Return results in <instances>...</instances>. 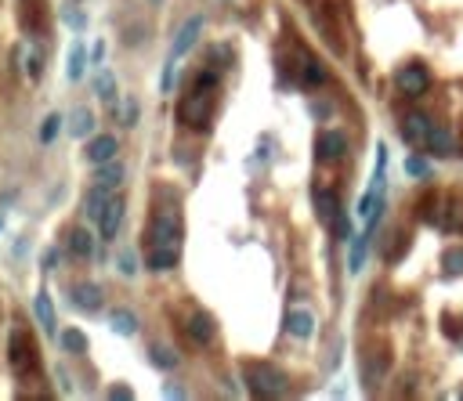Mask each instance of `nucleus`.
<instances>
[{
	"mask_svg": "<svg viewBox=\"0 0 463 401\" xmlns=\"http://www.w3.org/2000/svg\"><path fill=\"white\" fill-rule=\"evenodd\" d=\"M246 384L254 398H283L290 391V379L283 369L268 365V362H250L246 365Z\"/></svg>",
	"mask_w": 463,
	"mask_h": 401,
	"instance_id": "obj_1",
	"label": "nucleus"
},
{
	"mask_svg": "<svg viewBox=\"0 0 463 401\" xmlns=\"http://www.w3.org/2000/svg\"><path fill=\"white\" fill-rule=\"evenodd\" d=\"M8 362H11V369H15L18 376L36 372L40 354H36L33 336H26V333H11V344H8Z\"/></svg>",
	"mask_w": 463,
	"mask_h": 401,
	"instance_id": "obj_2",
	"label": "nucleus"
},
{
	"mask_svg": "<svg viewBox=\"0 0 463 401\" xmlns=\"http://www.w3.org/2000/svg\"><path fill=\"white\" fill-rule=\"evenodd\" d=\"M149 239H152V246H159V249H178V246H181V221H178L174 210H156Z\"/></svg>",
	"mask_w": 463,
	"mask_h": 401,
	"instance_id": "obj_3",
	"label": "nucleus"
},
{
	"mask_svg": "<svg viewBox=\"0 0 463 401\" xmlns=\"http://www.w3.org/2000/svg\"><path fill=\"white\" fill-rule=\"evenodd\" d=\"M394 83H398V91H402L406 98H420L431 87V73L424 66H402L394 73Z\"/></svg>",
	"mask_w": 463,
	"mask_h": 401,
	"instance_id": "obj_4",
	"label": "nucleus"
},
{
	"mask_svg": "<svg viewBox=\"0 0 463 401\" xmlns=\"http://www.w3.org/2000/svg\"><path fill=\"white\" fill-rule=\"evenodd\" d=\"M203 15H192V18H188V22L178 29V36H174V48H171V58L174 61H181L188 51H192L196 44H199V36H203Z\"/></svg>",
	"mask_w": 463,
	"mask_h": 401,
	"instance_id": "obj_5",
	"label": "nucleus"
},
{
	"mask_svg": "<svg viewBox=\"0 0 463 401\" xmlns=\"http://www.w3.org/2000/svg\"><path fill=\"white\" fill-rule=\"evenodd\" d=\"M431 131H434V123H431L424 112H409V116L402 119V138L413 145V149H427Z\"/></svg>",
	"mask_w": 463,
	"mask_h": 401,
	"instance_id": "obj_6",
	"label": "nucleus"
},
{
	"mask_svg": "<svg viewBox=\"0 0 463 401\" xmlns=\"http://www.w3.org/2000/svg\"><path fill=\"white\" fill-rule=\"evenodd\" d=\"M348 152V138L341 131H322L319 141H315V156H319V163H341Z\"/></svg>",
	"mask_w": 463,
	"mask_h": 401,
	"instance_id": "obj_7",
	"label": "nucleus"
},
{
	"mask_svg": "<svg viewBox=\"0 0 463 401\" xmlns=\"http://www.w3.org/2000/svg\"><path fill=\"white\" fill-rule=\"evenodd\" d=\"M206 112H210V91L192 87V94L181 101V123H188V126H203Z\"/></svg>",
	"mask_w": 463,
	"mask_h": 401,
	"instance_id": "obj_8",
	"label": "nucleus"
},
{
	"mask_svg": "<svg viewBox=\"0 0 463 401\" xmlns=\"http://www.w3.org/2000/svg\"><path fill=\"white\" fill-rule=\"evenodd\" d=\"M120 224H123V199H120V196H113V199H109V206H105V210H101V217H98L101 239H105V242H116Z\"/></svg>",
	"mask_w": 463,
	"mask_h": 401,
	"instance_id": "obj_9",
	"label": "nucleus"
},
{
	"mask_svg": "<svg viewBox=\"0 0 463 401\" xmlns=\"http://www.w3.org/2000/svg\"><path fill=\"white\" fill-rule=\"evenodd\" d=\"M116 152H120V145H116V138L113 134H98V138H91L87 141V163H109V159H116Z\"/></svg>",
	"mask_w": 463,
	"mask_h": 401,
	"instance_id": "obj_10",
	"label": "nucleus"
},
{
	"mask_svg": "<svg viewBox=\"0 0 463 401\" xmlns=\"http://www.w3.org/2000/svg\"><path fill=\"white\" fill-rule=\"evenodd\" d=\"M109 199H113V188H105V184H91V192L83 196V214H87L91 221H98V217H101V210L109 206Z\"/></svg>",
	"mask_w": 463,
	"mask_h": 401,
	"instance_id": "obj_11",
	"label": "nucleus"
},
{
	"mask_svg": "<svg viewBox=\"0 0 463 401\" xmlns=\"http://www.w3.org/2000/svg\"><path fill=\"white\" fill-rule=\"evenodd\" d=\"M286 333L297 336V340H311V336H315V319H311V311H290V314H286Z\"/></svg>",
	"mask_w": 463,
	"mask_h": 401,
	"instance_id": "obj_12",
	"label": "nucleus"
},
{
	"mask_svg": "<svg viewBox=\"0 0 463 401\" xmlns=\"http://www.w3.org/2000/svg\"><path fill=\"white\" fill-rule=\"evenodd\" d=\"M214 333H218V326H214V319H210L206 311H196L192 319H188V336H192L196 344H210Z\"/></svg>",
	"mask_w": 463,
	"mask_h": 401,
	"instance_id": "obj_13",
	"label": "nucleus"
},
{
	"mask_svg": "<svg viewBox=\"0 0 463 401\" xmlns=\"http://www.w3.org/2000/svg\"><path fill=\"white\" fill-rule=\"evenodd\" d=\"M315 210H319V221L322 224H336V217H341V203H336V196L333 192H326V188H319L315 192Z\"/></svg>",
	"mask_w": 463,
	"mask_h": 401,
	"instance_id": "obj_14",
	"label": "nucleus"
},
{
	"mask_svg": "<svg viewBox=\"0 0 463 401\" xmlns=\"http://www.w3.org/2000/svg\"><path fill=\"white\" fill-rule=\"evenodd\" d=\"M427 149H431L434 156H441V159H446V156H456V134L449 131V126H434Z\"/></svg>",
	"mask_w": 463,
	"mask_h": 401,
	"instance_id": "obj_15",
	"label": "nucleus"
},
{
	"mask_svg": "<svg viewBox=\"0 0 463 401\" xmlns=\"http://www.w3.org/2000/svg\"><path fill=\"white\" fill-rule=\"evenodd\" d=\"M123 177H127V166L109 159V163H98L94 166V184H105V188H116Z\"/></svg>",
	"mask_w": 463,
	"mask_h": 401,
	"instance_id": "obj_16",
	"label": "nucleus"
},
{
	"mask_svg": "<svg viewBox=\"0 0 463 401\" xmlns=\"http://www.w3.org/2000/svg\"><path fill=\"white\" fill-rule=\"evenodd\" d=\"M369 235H373L369 228L362 231V235H351V253H348V271H351V275H359V271H362L366 249H369Z\"/></svg>",
	"mask_w": 463,
	"mask_h": 401,
	"instance_id": "obj_17",
	"label": "nucleus"
},
{
	"mask_svg": "<svg viewBox=\"0 0 463 401\" xmlns=\"http://www.w3.org/2000/svg\"><path fill=\"white\" fill-rule=\"evenodd\" d=\"M109 329L120 333V336H134V333H138V314L127 311V307H116V311L109 314Z\"/></svg>",
	"mask_w": 463,
	"mask_h": 401,
	"instance_id": "obj_18",
	"label": "nucleus"
},
{
	"mask_svg": "<svg viewBox=\"0 0 463 401\" xmlns=\"http://www.w3.org/2000/svg\"><path fill=\"white\" fill-rule=\"evenodd\" d=\"M73 300H76V307H83V311H98V307H101V289H98L94 282H83V286L73 289Z\"/></svg>",
	"mask_w": 463,
	"mask_h": 401,
	"instance_id": "obj_19",
	"label": "nucleus"
},
{
	"mask_svg": "<svg viewBox=\"0 0 463 401\" xmlns=\"http://www.w3.org/2000/svg\"><path fill=\"white\" fill-rule=\"evenodd\" d=\"M91 131H94V112L83 109V105H80V109H73V116H69V134L73 138H87Z\"/></svg>",
	"mask_w": 463,
	"mask_h": 401,
	"instance_id": "obj_20",
	"label": "nucleus"
},
{
	"mask_svg": "<svg viewBox=\"0 0 463 401\" xmlns=\"http://www.w3.org/2000/svg\"><path fill=\"white\" fill-rule=\"evenodd\" d=\"M33 311H36L40 326H44L48 333H58V326H55V307H51V297H48L44 289L36 293V300H33Z\"/></svg>",
	"mask_w": 463,
	"mask_h": 401,
	"instance_id": "obj_21",
	"label": "nucleus"
},
{
	"mask_svg": "<svg viewBox=\"0 0 463 401\" xmlns=\"http://www.w3.org/2000/svg\"><path fill=\"white\" fill-rule=\"evenodd\" d=\"M69 249L76 253V257H94V235L87 228H73L69 235Z\"/></svg>",
	"mask_w": 463,
	"mask_h": 401,
	"instance_id": "obj_22",
	"label": "nucleus"
},
{
	"mask_svg": "<svg viewBox=\"0 0 463 401\" xmlns=\"http://www.w3.org/2000/svg\"><path fill=\"white\" fill-rule=\"evenodd\" d=\"M145 264H149L152 271H171L178 264V249H159V246H152L149 257H145Z\"/></svg>",
	"mask_w": 463,
	"mask_h": 401,
	"instance_id": "obj_23",
	"label": "nucleus"
},
{
	"mask_svg": "<svg viewBox=\"0 0 463 401\" xmlns=\"http://www.w3.org/2000/svg\"><path fill=\"white\" fill-rule=\"evenodd\" d=\"M58 344H62V351H69V354H87V336H83L80 329H62Z\"/></svg>",
	"mask_w": 463,
	"mask_h": 401,
	"instance_id": "obj_24",
	"label": "nucleus"
},
{
	"mask_svg": "<svg viewBox=\"0 0 463 401\" xmlns=\"http://www.w3.org/2000/svg\"><path fill=\"white\" fill-rule=\"evenodd\" d=\"M83 69H87V51H83V44L76 40L73 51H69V80H73V83L83 80Z\"/></svg>",
	"mask_w": 463,
	"mask_h": 401,
	"instance_id": "obj_25",
	"label": "nucleus"
},
{
	"mask_svg": "<svg viewBox=\"0 0 463 401\" xmlns=\"http://www.w3.org/2000/svg\"><path fill=\"white\" fill-rule=\"evenodd\" d=\"M94 91H98L101 101H116V76H113L109 69H101V73L94 76Z\"/></svg>",
	"mask_w": 463,
	"mask_h": 401,
	"instance_id": "obj_26",
	"label": "nucleus"
},
{
	"mask_svg": "<svg viewBox=\"0 0 463 401\" xmlns=\"http://www.w3.org/2000/svg\"><path fill=\"white\" fill-rule=\"evenodd\" d=\"M441 268H446V275H463V246H449L441 257Z\"/></svg>",
	"mask_w": 463,
	"mask_h": 401,
	"instance_id": "obj_27",
	"label": "nucleus"
},
{
	"mask_svg": "<svg viewBox=\"0 0 463 401\" xmlns=\"http://www.w3.org/2000/svg\"><path fill=\"white\" fill-rule=\"evenodd\" d=\"M441 228H446V231H453V235H460V231H463V203H456V206H446V217H441Z\"/></svg>",
	"mask_w": 463,
	"mask_h": 401,
	"instance_id": "obj_28",
	"label": "nucleus"
},
{
	"mask_svg": "<svg viewBox=\"0 0 463 401\" xmlns=\"http://www.w3.org/2000/svg\"><path fill=\"white\" fill-rule=\"evenodd\" d=\"M116 268H120V275L134 279V275H138V257H134V249H116Z\"/></svg>",
	"mask_w": 463,
	"mask_h": 401,
	"instance_id": "obj_29",
	"label": "nucleus"
},
{
	"mask_svg": "<svg viewBox=\"0 0 463 401\" xmlns=\"http://www.w3.org/2000/svg\"><path fill=\"white\" fill-rule=\"evenodd\" d=\"M149 362H152L156 369H174V365H178V354H174V351H166V347H159V344H156V347L149 351Z\"/></svg>",
	"mask_w": 463,
	"mask_h": 401,
	"instance_id": "obj_30",
	"label": "nucleus"
},
{
	"mask_svg": "<svg viewBox=\"0 0 463 401\" xmlns=\"http://www.w3.org/2000/svg\"><path fill=\"white\" fill-rule=\"evenodd\" d=\"M62 123H66V119H62L58 112H51V116L44 119V126H40V141H44V145H51V141L58 138V131H62Z\"/></svg>",
	"mask_w": 463,
	"mask_h": 401,
	"instance_id": "obj_31",
	"label": "nucleus"
},
{
	"mask_svg": "<svg viewBox=\"0 0 463 401\" xmlns=\"http://www.w3.org/2000/svg\"><path fill=\"white\" fill-rule=\"evenodd\" d=\"M304 83H311V87L326 83V69H322V61H315V58H308V61H304Z\"/></svg>",
	"mask_w": 463,
	"mask_h": 401,
	"instance_id": "obj_32",
	"label": "nucleus"
},
{
	"mask_svg": "<svg viewBox=\"0 0 463 401\" xmlns=\"http://www.w3.org/2000/svg\"><path fill=\"white\" fill-rule=\"evenodd\" d=\"M406 174L416 177V181H424V177H431V163L420 159V156H409V159H406Z\"/></svg>",
	"mask_w": 463,
	"mask_h": 401,
	"instance_id": "obj_33",
	"label": "nucleus"
},
{
	"mask_svg": "<svg viewBox=\"0 0 463 401\" xmlns=\"http://www.w3.org/2000/svg\"><path fill=\"white\" fill-rule=\"evenodd\" d=\"M174 87V58H166V66H163V80H159V91L163 94H171Z\"/></svg>",
	"mask_w": 463,
	"mask_h": 401,
	"instance_id": "obj_34",
	"label": "nucleus"
},
{
	"mask_svg": "<svg viewBox=\"0 0 463 401\" xmlns=\"http://www.w3.org/2000/svg\"><path fill=\"white\" fill-rule=\"evenodd\" d=\"M26 76L36 83L40 80V54L36 51H26Z\"/></svg>",
	"mask_w": 463,
	"mask_h": 401,
	"instance_id": "obj_35",
	"label": "nucleus"
},
{
	"mask_svg": "<svg viewBox=\"0 0 463 401\" xmlns=\"http://www.w3.org/2000/svg\"><path fill=\"white\" fill-rule=\"evenodd\" d=\"M109 398H113V401H116V398H120V401H131L134 391H131V387H109Z\"/></svg>",
	"mask_w": 463,
	"mask_h": 401,
	"instance_id": "obj_36",
	"label": "nucleus"
},
{
	"mask_svg": "<svg viewBox=\"0 0 463 401\" xmlns=\"http://www.w3.org/2000/svg\"><path fill=\"white\" fill-rule=\"evenodd\" d=\"M40 264H44V271H51V268H55V264H58V249H55V246H51V249H48V253H44V261H40Z\"/></svg>",
	"mask_w": 463,
	"mask_h": 401,
	"instance_id": "obj_37",
	"label": "nucleus"
},
{
	"mask_svg": "<svg viewBox=\"0 0 463 401\" xmlns=\"http://www.w3.org/2000/svg\"><path fill=\"white\" fill-rule=\"evenodd\" d=\"M123 119H127V126H134V119H138V109H134V101H127V105H123Z\"/></svg>",
	"mask_w": 463,
	"mask_h": 401,
	"instance_id": "obj_38",
	"label": "nucleus"
},
{
	"mask_svg": "<svg viewBox=\"0 0 463 401\" xmlns=\"http://www.w3.org/2000/svg\"><path fill=\"white\" fill-rule=\"evenodd\" d=\"M163 394H166V398H185V391H181V387H166Z\"/></svg>",
	"mask_w": 463,
	"mask_h": 401,
	"instance_id": "obj_39",
	"label": "nucleus"
},
{
	"mask_svg": "<svg viewBox=\"0 0 463 401\" xmlns=\"http://www.w3.org/2000/svg\"><path fill=\"white\" fill-rule=\"evenodd\" d=\"M0 231H4V214H0Z\"/></svg>",
	"mask_w": 463,
	"mask_h": 401,
	"instance_id": "obj_40",
	"label": "nucleus"
},
{
	"mask_svg": "<svg viewBox=\"0 0 463 401\" xmlns=\"http://www.w3.org/2000/svg\"><path fill=\"white\" fill-rule=\"evenodd\" d=\"M152 4H159V0H152Z\"/></svg>",
	"mask_w": 463,
	"mask_h": 401,
	"instance_id": "obj_41",
	"label": "nucleus"
}]
</instances>
